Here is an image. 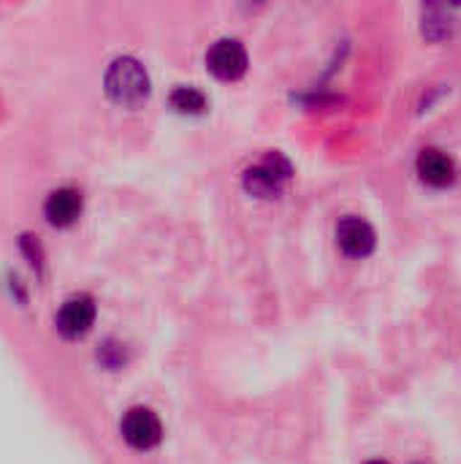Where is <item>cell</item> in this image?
<instances>
[{"instance_id": "obj_1", "label": "cell", "mask_w": 461, "mask_h": 464, "mask_svg": "<svg viewBox=\"0 0 461 464\" xmlns=\"http://www.w3.org/2000/svg\"><path fill=\"white\" fill-rule=\"evenodd\" d=\"M106 92L122 106H139L149 95L147 68L136 57H117L106 71Z\"/></svg>"}, {"instance_id": "obj_2", "label": "cell", "mask_w": 461, "mask_h": 464, "mask_svg": "<svg viewBox=\"0 0 461 464\" xmlns=\"http://www.w3.org/2000/svg\"><path fill=\"white\" fill-rule=\"evenodd\" d=\"M122 440L136 451H152L163 440V424L149 408H130L120 424Z\"/></svg>"}, {"instance_id": "obj_3", "label": "cell", "mask_w": 461, "mask_h": 464, "mask_svg": "<svg viewBox=\"0 0 461 464\" xmlns=\"http://www.w3.org/2000/svg\"><path fill=\"white\" fill-rule=\"evenodd\" d=\"M206 68L217 79L234 82V79L245 76V71H247V49L236 38H220L206 52Z\"/></svg>"}, {"instance_id": "obj_4", "label": "cell", "mask_w": 461, "mask_h": 464, "mask_svg": "<svg viewBox=\"0 0 461 464\" xmlns=\"http://www.w3.org/2000/svg\"><path fill=\"white\" fill-rule=\"evenodd\" d=\"M288 171H291V169H288V163H285L280 155H274V158L264 160L261 166L247 169V174H245V188H247L253 196L272 198V196H277V193H280V188H283V182H285Z\"/></svg>"}, {"instance_id": "obj_5", "label": "cell", "mask_w": 461, "mask_h": 464, "mask_svg": "<svg viewBox=\"0 0 461 464\" xmlns=\"http://www.w3.org/2000/svg\"><path fill=\"white\" fill-rule=\"evenodd\" d=\"M337 245L351 258H367L375 250L378 237H375V228L367 220L351 215L337 226Z\"/></svg>"}, {"instance_id": "obj_6", "label": "cell", "mask_w": 461, "mask_h": 464, "mask_svg": "<svg viewBox=\"0 0 461 464\" xmlns=\"http://www.w3.org/2000/svg\"><path fill=\"white\" fill-rule=\"evenodd\" d=\"M95 321V302L87 294L71 296L62 302L60 313H57V332L68 340L82 337Z\"/></svg>"}, {"instance_id": "obj_7", "label": "cell", "mask_w": 461, "mask_h": 464, "mask_svg": "<svg viewBox=\"0 0 461 464\" xmlns=\"http://www.w3.org/2000/svg\"><path fill=\"white\" fill-rule=\"evenodd\" d=\"M416 171H418V177H421L427 185H432V188H446V185H451L454 177H456V163H454L451 155H446L443 150L429 147V150H424V152L418 155Z\"/></svg>"}, {"instance_id": "obj_8", "label": "cell", "mask_w": 461, "mask_h": 464, "mask_svg": "<svg viewBox=\"0 0 461 464\" xmlns=\"http://www.w3.org/2000/svg\"><path fill=\"white\" fill-rule=\"evenodd\" d=\"M43 215L52 226H71L82 215V196L73 188H57L46 196Z\"/></svg>"}, {"instance_id": "obj_9", "label": "cell", "mask_w": 461, "mask_h": 464, "mask_svg": "<svg viewBox=\"0 0 461 464\" xmlns=\"http://www.w3.org/2000/svg\"><path fill=\"white\" fill-rule=\"evenodd\" d=\"M171 106L177 109V111H190V114H198V111H204L206 109V98H204V92L201 90H196V87H177L174 92H171Z\"/></svg>"}, {"instance_id": "obj_10", "label": "cell", "mask_w": 461, "mask_h": 464, "mask_svg": "<svg viewBox=\"0 0 461 464\" xmlns=\"http://www.w3.org/2000/svg\"><path fill=\"white\" fill-rule=\"evenodd\" d=\"M367 464H389V462H383V459H372V462H367Z\"/></svg>"}]
</instances>
